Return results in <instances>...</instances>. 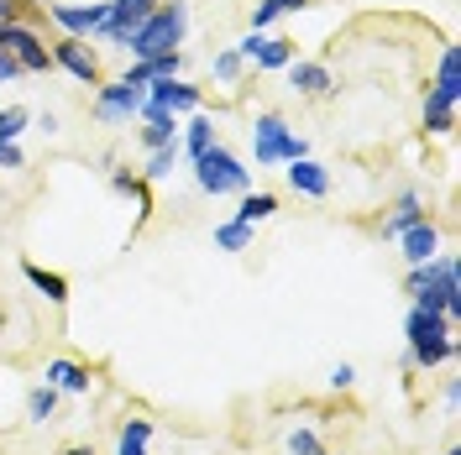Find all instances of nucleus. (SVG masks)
<instances>
[{"label": "nucleus", "mask_w": 461, "mask_h": 455, "mask_svg": "<svg viewBox=\"0 0 461 455\" xmlns=\"http://www.w3.org/2000/svg\"><path fill=\"white\" fill-rule=\"evenodd\" d=\"M451 356H456V319H446L440 309L409 304V314H403V367L435 371Z\"/></svg>", "instance_id": "f257e3e1"}, {"label": "nucleus", "mask_w": 461, "mask_h": 455, "mask_svg": "<svg viewBox=\"0 0 461 455\" xmlns=\"http://www.w3.org/2000/svg\"><path fill=\"white\" fill-rule=\"evenodd\" d=\"M403 293H409L420 309H440L446 319H461V272H456V256L440 246L430 262H414V267H409V283H403Z\"/></svg>", "instance_id": "f03ea898"}, {"label": "nucleus", "mask_w": 461, "mask_h": 455, "mask_svg": "<svg viewBox=\"0 0 461 455\" xmlns=\"http://www.w3.org/2000/svg\"><path fill=\"white\" fill-rule=\"evenodd\" d=\"M184 31H189V0H168V5H152V16H147V22H142L137 31H131L126 53H131V58L178 53Z\"/></svg>", "instance_id": "7ed1b4c3"}, {"label": "nucleus", "mask_w": 461, "mask_h": 455, "mask_svg": "<svg viewBox=\"0 0 461 455\" xmlns=\"http://www.w3.org/2000/svg\"><path fill=\"white\" fill-rule=\"evenodd\" d=\"M252 157H258V168H284L294 157H310V142L278 111H262L252 120Z\"/></svg>", "instance_id": "20e7f679"}, {"label": "nucleus", "mask_w": 461, "mask_h": 455, "mask_svg": "<svg viewBox=\"0 0 461 455\" xmlns=\"http://www.w3.org/2000/svg\"><path fill=\"white\" fill-rule=\"evenodd\" d=\"M189 168H194L200 194H215V200H221V194H247V189H252V168H247L226 142H215L210 152H200Z\"/></svg>", "instance_id": "39448f33"}, {"label": "nucleus", "mask_w": 461, "mask_h": 455, "mask_svg": "<svg viewBox=\"0 0 461 455\" xmlns=\"http://www.w3.org/2000/svg\"><path fill=\"white\" fill-rule=\"evenodd\" d=\"M0 53L16 58L22 74H48L53 68V48L42 42V31L27 22H0Z\"/></svg>", "instance_id": "423d86ee"}, {"label": "nucleus", "mask_w": 461, "mask_h": 455, "mask_svg": "<svg viewBox=\"0 0 461 455\" xmlns=\"http://www.w3.org/2000/svg\"><path fill=\"white\" fill-rule=\"evenodd\" d=\"M147 105V89L142 85H126V79H115V85H100L95 89V120L100 126H126V120H137Z\"/></svg>", "instance_id": "0eeeda50"}, {"label": "nucleus", "mask_w": 461, "mask_h": 455, "mask_svg": "<svg viewBox=\"0 0 461 455\" xmlns=\"http://www.w3.org/2000/svg\"><path fill=\"white\" fill-rule=\"evenodd\" d=\"M152 5H158V0H105V22H100L95 37H105V42H115V48H126L131 31L152 16Z\"/></svg>", "instance_id": "6e6552de"}, {"label": "nucleus", "mask_w": 461, "mask_h": 455, "mask_svg": "<svg viewBox=\"0 0 461 455\" xmlns=\"http://www.w3.org/2000/svg\"><path fill=\"white\" fill-rule=\"evenodd\" d=\"M236 53H241V63H252V68H267V74H273V68H288V63L299 58L288 37H267V31H247V37L236 42Z\"/></svg>", "instance_id": "1a4fd4ad"}, {"label": "nucleus", "mask_w": 461, "mask_h": 455, "mask_svg": "<svg viewBox=\"0 0 461 455\" xmlns=\"http://www.w3.org/2000/svg\"><path fill=\"white\" fill-rule=\"evenodd\" d=\"M42 11H48V16L58 22V31H63V37H85V42L95 37V31H100V22H105V0H89V5H68V0H48Z\"/></svg>", "instance_id": "9d476101"}, {"label": "nucleus", "mask_w": 461, "mask_h": 455, "mask_svg": "<svg viewBox=\"0 0 461 455\" xmlns=\"http://www.w3.org/2000/svg\"><path fill=\"white\" fill-rule=\"evenodd\" d=\"M53 68L74 74L79 85H100V58H95V48H89L85 37H63V42H53Z\"/></svg>", "instance_id": "9b49d317"}, {"label": "nucleus", "mask_w": 461, "mask_h": 455, "mask_svg": "<svg viewBox=\"0 0 461 455\" xmlns=\"http://www.w3.org/2000/svg\"><path fill=\"white\" fill-rule=\"evenodd\" d=\"M200 85H184V79H152L147 85V105H158V111H173V115H189L200 111Z\"/></svg>", "instance_id": "f8f14e48"}, {"label": "nucleus", "mask_w": 461, "mask_h": 455, "mask_svg": "<svg viewBox=\"0 0 461 455\" xmlns=\"http://www.w3.org/2000/svg\"><path fill=\"white\" fill-rule=\"evenodd\" d=\"M288 89L304 94V100H320V94H336V79L320 58H294L288 63Z\"/></svg>", "instance_id": "ddd939ff"}, {"label": "nucleus", "mask_w": 461, "mask_h": 455, "mask_svg": "<svg viewBox=\"0 0 461 455\" xmlns=\"http://www.w3.org/2000/svg\"><path fill=\"white\" fill-rule=\"evenodd\" d=\"M284 173H288V189L299 200H325L330 194V168L315 163V157H294V163H284Z\"/></svg>", "instance_id": "4468645a"}, {"label": "nucleus", "mask_w": 461, "mask_h": 455, "mask_svg": "<svg viewBox=\"0 0 461 455\" xmlns=\"http://www.w3.org/2000/svg\"><path fill=\"white\" fill-rule=\"evenodd\" d=\"M184 74V53H158V58H131V68L121 74L126 85H152V79H178Z\"/></svg>", "instance_id": "2eb2a0df"}, {"label": "nucleus", "mask_w": 461, "mask_h": 455, "mask_svg": "<svg viewBox=\"0 0 461 455\" xmlns=\"http://www.w3.org/2000/svg\"><path fill=\"white\" fill-rule=\"evenodd\" d=\"M399 241H403V262H409V267H414V262H430V256L440 252V226L425 215V220H414V226L403 230Z\"/></svg>", "instance_id": "dca6fc26"}, {"label": "nucleus", "mask_w": 461, "mask_h": 455, "mask_svg": "<svg viewBox=\"0 0 461 455\" xmlns=\"http://www.w3.org/2000/svg\"><path fill=\"white\" fill-rule=\"evenodd\" d=\"M142 147L152 152V147H168V142H178V115L173 111H158V105H142Z\"/></svg>", "instance_id": "f3484780"}, {"label": "nucleus", "mask_w": 461, "mask_h": 455, "mask_svg": "<svg viewBox=\"0 0 461 455\" xmlns=\"http://www.w3.org/2000/svg\"><path fill=\"white\" fill-rule=\"evenodd\" d=\"M42 382L48 388H58V393H89V367H79V361H68V356H53L48 361V371H42Z\"/></svg>", "instance_id": "a211bd4d"}, {"label": "nucleus", "mask_w": 461, "mask_h": 455, "mask_svg": "<svg viewBox=\"0 0 461 455\" xmlns=\"http://www.w3.org/2000/svg\"><path fill=\"white\" fill-rule=\"evenodd\" d=\"M420 120H425V131H430V137H451V126H456V100H446L440 89H425Z\"/></svg>", "instance_id": "6ab92c4d"}, {"label": "nucleus", "mask_w": 461, "mask_h": 455, "mask_svg": "<svg viewBox=\"0 0 461 455\" xmlns=\"http://www.w3.org/2000/svg\"><path fill=\"white\" fill-rule=\"evenodd\" d=\"M215 142H221V137H215V120H210V115H200V111H189V126L178 131V152L194 163V157H200V152H210Z\"/></svg>", "instance_id": "aec40b11"}, {"label": "nucleus", "mask_w": 461, "mask_h": 455, "mask_svg": "<svg viewBox=\"0 0 461 455\" xmlns=\"http://www.w3.org/2000/svg\"><path fill=\"white\" fill-rule=\"evenodd\" d=\"M111 189L137 204V226H147V220H152V189H147L131 168H111Z\"/></svg>", "instance_id": "412c9836"}, {"label": "nucleus", "mask_w": 461, "mask_h": 455, "mask_svg": "<svg viewBox=\"0 0 461 455\" xmlns=\"http://www.w3.org/2000/svg\"><path fill=\"white\" fill-rule=\"evenodd\" d=\"M414 220H425V194H420V189H403L399 204H393V215L383 220V236H403Z\"/></svg>", "instance_id": "4be33fe9"}, {"label": "nucleus", "mask_w": 461, "mask_h": 455, "mask_svg": "<svg viewBox=\"0 0 461 455\" xmlns=\"http://www.w3.org/2000/svg\"><path fill=\"white\" fill-rule=\"evenodd\" d=\"M22 278H27V283L37 288L48 304H53V309H63V304H68V278H63V272H48V267L27 262V267H22Z\"/></svg>", "instance_id": "5701e85b"}, {"label": "nucleus", "mask_w": 461, "mask_h": 455, "mask_svg": "<svg viewBox=\"0 0 461 455\" xmlns=\"http://www.w3.org/2000/svg\"><path fill=\"white\" fill-rule=\"evenodd\" d=\"M278 215V194H267V189H247L241 194V204H236V220H247V226H262V220H273Z\"/></svg>", "instance_id": "b1692460"}, {"label": "nucleus", "mask_w": 461, "mask_h": 455, "mask_svg": "<svg viewBox=\"0 0 461 455\" xmlns=\"http://www.w3.org/2000/svg\"><path fill=\"white\" fill-rule=\"evenodd\" d=\"M446 100H456L461 105V53H456V42H446V53H440V74H435V85Z\"/></svg>", "instance_id": "393cba45"}, {"label": "nucleus", "mask_w": 461, "mask_h": 455, "mask_svg": "<svg viewBox=\"0 0 461 455\" xmlns=\"http://www.w3.org/2000/svg\"><path fill=\"white\" fill-rule=\"evenodd\" d=\"M178 142H168V147H152V157H147V168L137 173L142 183H163V178H173V168H178Z\"/></svg>", "instance_id": "a878e982"}, {"label": "nucleus", "mask_w": 461, "mask_h": 455, "mask_svg": "<svg viewBox=\"0 0 461 455\" xmlns=\"http://www.w3.org/2000/svg\"><path fill=\"white\" fill-rule=\"evenodd\" d=\"M294 11H310V0H258L252 5V31H267L278 16H294Z\"/></svg>", "instance_id": "bb28decb"}, {"label": "nucleus", "mask_w": 461, "mask_h": 455, "mask_svg": "<svg viewBox=\"0 0 461 455\" xmlns=\"http://www.w3.org/2000/svg\"><path fill=\"white\" fill-rule=\"evenodd\" d=\"M252 236H258V226H247V220H236V215H230V220L215 226V246H221V252H247V246H252Z\"/></svg>", "instance_id": "cd10ccee"}, {"label": "nucleus", "mask_w": 461, "mask_h": 455, "mask_svg": "<svg viewBox=\"0 0 461 455\" xmlns=\"http://www.w3.org/2000/svg\"><path fill=\"white\" fill-rule=\"evenodd\" d=\"M147 440H152V419H126L121 440H115V455H147Z\"/></svg>", "instance_id": "c85d7f7f"}, {"label": "nucleus", "mask_w": 461, "mask_h": 455, "mask_svg": "<svg viewBox=\"0 0 461 455\" xmlns=\"http://www.w3.org/2000/svg\"><path fill=\"white\" fill-rule=\"evenodd\" d=\"M58 398H63L58 388H48V382H37V388L27 393V419H32V424H48V419L58 414Z\"/></svg>", "instance_id": "c756f323"}, {"label": "nucleus", "mask_w": 461, "mask_h": 455, "mask_svg": "<svg viewBox=\"0 0 461 455\" xmlns=\"http://www.w3.org/2000/svg\"><path fill=\"white\" fill-rule=\"evenodd\" d=\"M32 126V111L27 105H5L0 111V142H22V131Z\"/></svg>", "instance_id": "7c9ffc66"}, {"label": "nucleus", "mask_w": 461, "mask_h": 455, "mask_svg": "<svg viewBox=\"0 0 461 455\" xmlns=\"http://www.w3.org/2000/svg\"><path fill=\"white\" fill-rule=\"evenodd\" d=\"M241 68H247V63H241V53H236V48H226V53L210 58V74H215L221 85H236V79H241Z\"/></svg>", "instance_id": "2f4dec72"}, {"label": "nucleus", "mask_w": 461, "mask_h": 455, "mask_svg": "<svg viewBox=\"0 0 461 455\" xmlns=\"http://www.w3.org/2000/svg\"><path fill=\"white\" fill-rule=\"evenodd\" d=\"M288 451L294 455H320V434L315 429H294V434H288Z\"/></svg>", "instance_id": "473e14b6"}, {"label": "nucleus", "mask_w": 461, "mask_h": 455, "mask_svg": "<svg viewBox=\"0 0 461 455\" xmlns=\"http://www.w3.org/2000/svg\"><path fill=\"white\" fill-rule=\"evenodd\" d=\"M0 168H27V157H22V142H0Z\"/></svg>", "instance_id": "72a5a7b5"}, {"label": "nucleus", "mask_w": 461, "mask_h": 455, "mask_svg": "<svg viewBox=\"0 0 461 455\" xmlns=\"http://www.w3.org/2000/svg\"><path fill=\"white\" fill-rule=\"evenodd\" d=\"M351 382H357V367H351V361L330 367V388H336V393H341V388H351Z\"/></svg>", "instance_id": "f704fd0d"}, {"label": "nucleus", "mask_w": 461, "mask_h": 455, "mask_svg": "<svg viewBox=\"0 0 461 455\" xmlns=\"http://www.w3.org/2000/svg\"><path fill=\"white\" fill-rule=\"evenodd\" d=\"M456 403H461V382L451 377V382H446V414H451V419H456Z\"/></svg>", "instance_id": "c9c22d12"}, {"label": "nucleus", "mask_w": 461, "mask_h": 455, "mask_svg": "<svg viewBox=\"0 0 461 455\" xmlns=\"http://www.w3.org/2000/svg\"><path fill=\"white\" fill-rule=\"evenodd\" d=\"M16 74H22V68H16V58H11V53H0V85H11Z\"/></svg>", "instance_id": "e433bc0d"}, {"label": "nucleus", "mask_w": 461, "mask_h": 455, "mask_svg": "<svg viewBox=\"0 0 461 455\" xmlns=\"http://www.w3.org/2000/svg\"><path fill=\"white\" fill-rule=\"evenodd\" d=\"M37 126H42L48 137H58V131H63V126H58V115H53V111H42V115H37Z\"/></svg>", "instance_id": "4c0bfd02"}, {"label": "nucleus", "mask_w": 461, "mask_h": 455, "mask_svg": "<svg viewBox=\"0 0 461 455\" xmlns=\"http://www.w3.org/2000/svg\"><path fill=\"white\" fill-rule=\"evenodd\" d=\"M16 11H22V0H0V22H22Z\"/></svg>", "instance_id": "58836bf2"}, {"label": "nucleus", "mask_w": 461, "mask_h": 455, "mask_svg": "<svg viewBox=\"0 0 461 455\" xmlns=\"http://www.w3.org/2000/svg\"><path fill=\"white\" fill-rule=\"evenodd\" d=\"M63 455H95V451H89V445H68Z\"/></svg>", "instance_id": "ea45409f"}, {"label": "nucleus", "mask_w": 461, "mask_h": 455, "mask_svg": "<svg viewBox=\"0 0 461 455\" xmlns=\"http://www.w3.org/2000/svg\"><path fill=\"white\" fill-rule=\"evenodd\" d=\"M446 455H461V451H446Z\"/></svg>", "instance_id": "a19ab883"}, {"label": "nucleus", "mask_w": 461, "mask_h": 455, "mask_svg": "<svg viewBox=\"0 0 461 455\" xmlns=\"http://www.w3.org/2000/svg\"><path fill=\"white\" fill-rule=\"evenodd\" d=\"M320 455H325V451H320Z\"/></svg>", "instance_id": "79ce46f5"}]
</instances>
